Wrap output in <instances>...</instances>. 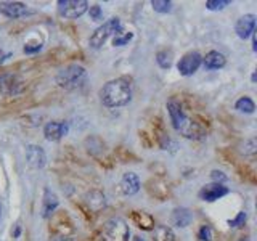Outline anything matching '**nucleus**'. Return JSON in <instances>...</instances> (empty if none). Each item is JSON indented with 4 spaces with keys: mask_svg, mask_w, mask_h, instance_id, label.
<instances>
[{
    "mask_svg": "<svg viewBox=\"0 0 257 241\" xmlns=\"http://www.w3.org/2000/svg\"><path fill=\"white\" fill-rule=\"evenodd\" d=\"M100 100L106 108H120L132 100V84L125 77L106 82L100 90Z\"/></svg>",
    "mask_w": 257,
    "mask_h": 241,
    "instance_id": "nucleus-1",
    "label": "nucleus"
},
{
    "mask_svg": "<svg viewBox=\"0 0 257 241\" xmlns=\"http://www.w3.org/2000/svg\"><path fill=\"white\" fill-rule=\"evenodd\" d=\"M87 79V72L81 65H68L56 74V84L65 88V90H72V88L81 87Z\"/></svg>",
    "mask_w": 257,
    "mask_h": 241,
    "instance_id": "nucleus-2",
    "label": "nucleus"
},
{
    "mask_svg": "<svg viewBox=\"0 0 257 241\" xmlns=\"http://www.w3.org/2000/svg\"><path fill=\"white\" fill-rule=\"evenodd\" d=\"M120 29H122V24H120V19L119 18H111L108 19L106 23H103L100 28L90 35V39H88V44H90L92 49H100V47L104 45V42H106L111 35H118L120 33Z\"/></svg>",
    "mask_w": 257,
    "mask_h": 241,
    "instance_id": "nucleus-3",
    "label": "nucleus"
},
{
    "mask_svg": "<svg viewBox=\"0 0 257 241\" xmlns=\"http://www.w3.org/2000/svg\"><path fill=\"white\" fill-rule=\"evenodd\" d=\"M129 225L124 219L113 217L104 222L102 230L103 241H127L129 240Z\"/></svg>",
    "mask_w": 257,
    "mask_h": 241,
    "instance_id": "nucleus-4",
    "label": "nucleus"
},
{
    "mask_svg": "<svg viewBox=\"0 0 257 241\" xmlns=\"http://www.w3.org/2000/svg\"><path fill=\"white\" fill-rule=\"evenodd\" d=\"M58 13L60 17L68 19H77L88 10L86 0H58Z\"/></svg>",
    "mask_w": 257,
    "mask_h": 241,
    "instance_id": "nucleus-5",
    "label": "nucleus"
},
{
    "mask_svg": "<svg viewBox=\"0 0 257 241\" xmlns=\"http://www.w3.org/2000/svg\"><path fill=\"white\" fill-rule=\"evenodd\" d=\"M24 87V82L17 72H2L0 74V92L5 95H17Z\"/></svg>",
    "mask_w": 257,
    "mask_h": 241,
    "instance_id": "nucleus-6",
    "label": "nucleus"
},
{
    "mask_svg": "<svg viewBox=\"0 0 257 241\" xmlns=\"http://www.w3.org/2000/svg\"><path fill=\"white\" fill-rule=\"evenodd\" d=\"M167 111H169V118H171L172 127H174L177 132H182V130L187 127V124L190 122V119H191V118H188L185 114L182 104L178 102H175V100L167 102Z\"/></svg>",
    "mask_w": 257,
    "mask_h": 241,
    "instance_id": "nucleus-7",
    "label": "nucleus"
},
{
    "mask_svg": "<svg viewBox=\"0 0 257 241\" xmlns=\"http://www.w3.org/2000/svg\"><path fill=\"white\" fill-rule=\"evenodd\" d=\"M201 65H203V56L198 52H190V53L182 56V60L177 65V69L182 76H191L195 74Z\"/></svg>",
    "mask_w": 257,
    "mask_h": 241,
    "instance_id": "nucleus-8",
    "label": "nucleus"
},
{
    "mask_svg": "<svg viewBox=\"0 0 257 241\" xmlns=\"http://www.w3.org/2000/svg\"><path fill=\"white\" fill-rule=\"evenodd\" d=\"M50 219H51L50 230H51L53 233L60 235L61 238L69 237V235L74 232V227H72V222L69 221L68 214L60 212V214H56V216H51Z\"/></svg>",
    "mask_w": 257,
    "mask_h": 241,
    "instance_id": "nucleus-9",
    "label": "nucleus"
},
{
    "mask_svg": "<svg viewBox=\"0 0 257 241\" xmlns=\"http://www.w3.org/2000/svg\"><path fill=\"white\" fill-rule=\"evenodd\" d=\"M228 193L230 190L225 185H222V183H207V185H204L201 190H199L198 196H199V200L212 203V201L220 200V198L225 195H228Z\"/></svg>",
    "mask_w": 257,
    "mask_h": 241,
    "instance_id": "nucleus-10",
    "label": "nucleus"
},
{
    "mask_svg": "<svg viewBox=\"0 0 257 241\" xmlns=\"http://www.w3.org/2000/svg\"><path fill=\"white\" fill-rule=\"evenodd\" d=\"M69 132V124L68 122H47L44 127V137L49 141H58L61 140L65 135Z\"/></svg>",
    "mask_w": 257,
    "mask_h": 241,
    "instance_id": "nucleus-11",
    "label": "nucleus"
},
{
    "mask_svg": "<svg viewBox=\"0 0 257 241\" xmlns=\"http://www.w3.org/2000/svg\"><path fill=\"white\" fill-rule=\"evenodd\" d=\"M26 159L33 169H42L47 164V155L39 145H29L26 148Z\"/></svg>",
    "mask_w": 257,
    "mask_h": 241,
    "instance_id": "nucleus-12",
    "label": "nucleus"
},
{
    "mask_svg": "<svg viewBox=\"0 0 257 241\" xmlns=\"http://www.w3.org/2000/svg\"><path fill=\"white\" fill-rule=\"evenodd\" d=\"M256 29V17L253 13H248L244 15V17H241L238 21H237V26H235V33L240 39L246 40L249 37L251 34L254 33Z\"/></svg>",
    "mask_w": 257,
    "mask_h": 241,
    "instance_id": "nucleus-13",
    "label": "nucleus"
},
{
    "mask_svg": "<svg viewBox=\"0 0 257 241\" xmlns=\"http://www.w3.org/2000/svg\"><path fill=\"white\" fill-rule=\"evenodd\" d=\"M29 10L23 2H2L0 3V15L7 18H21L24 15H28Z\"/></svg>",
    "mask_w": 257,
    "mask_h": 241,
    "instance_id": "nucleus-14",
    "label": "nucleus"
},
{
    "mask_svg": "<svg viewBox=\"0 0 257 241\" xmlns=\"http://www.w3.org/2000/svg\"><path fill=\"white\" fill-rule=\"evenodd\" d=\"M146 190H148L151 196L156 198V200H159V201L167 200L171 195L169 185H167L162 179H151L148 183H146Z\"/></svg>",
    "mask_w": 257,
    "mask_h": 241,
    "instance_id": "nucleus-15",
    "label": "nucleus"
},
{
    "mask_svg": "<svg viewBox=\"0 0 257 241\" xmlns=\"http://www.w3.org/2000/svg\"><path fill=\"white\" fill-rule=\"evenodd\" d=\"M140 190V179L135 172H125L120 179V191L125 196H132Z\"/></svg>",
    "mask_w": 257,
    "mask_h": 241,
    "instance_id": "nucleus-16",
    "label": "nucleus"
},
{
    "mask_svg": "<svg viewBox=\"0 0 257 241\" xmlns=\"http://www.w3.org/2000/svg\"><path fill=\"white\" fill-rule=\"evenodd\" d=\"M58 204H60L58 196L47 188V190L44 191V200H42V217L50 219L55 214L56 209H58Z\"/></svg>",
    "mask_w": 257,
    "mask_h": 241,
    "instance_id": "nucleus-17",
    "label": "nucleus"
},
{
    "mask_svg": "<svg viewBox=\"0 0 257 241\" xmlns=\"http://www.w3.org/2000/svg\"><path fill=\"white\" fill-rule=\"evenodd\" d=\"M130 219H132V222L137 225L138 228L145 230V232H151L156 225L154 219L145 211H134L132 214H130Z\"/></svg>",
    "mask_w": 257,
    "mask_h": 241,
    "instance_id": "nucleus-18",
    "label": "nucleus"
},
{
    "mask_svg": "<svg viewBox=\"0 0 257 241\" xmlns=\"http://www.w3.org/2000/svg\"><path fill=\"white\" fill-rule=\"evenodd\" d=\"M203 65L209 71L222 69V68L227 65V58H225V56L220 53V52L212 50V52H209V53L203 58Z\"/></svg>",
    "mask_w": 257,
    "mask_h": 241,
    "instance_id": "nucleus-19",
    "label": "nucleus"
},
{
    "mask_svg": "<svg viewBox=\"0 0 257 241\" xmlns=\"http://www.w3.org/2000/svg\"><path fill=\"white\" fill-rule=\"evenodd\" d=\"M86 203H87L88 209L98 212L106 206V196H104L100 190H92L86 195Z\"/></svg>",
    "mask_w": 257,
    "mask_h": 241,
    "instance_id": "nucleus-20",
    "label": "nucleus"
},
{
    "mask_svg": "<svg viewBox=\"0 0 257 241\" xmlns=\"http://www.w3.org/2000/svg\"><path fill=\"white\" fill-rule=\"evenodd\" d=\"M172 224L175 225V227H180V228H185L188 225L191 224V211L187 207H175L174 212H172Z\"/></svg>",
    "mask_w": 257,
    "mask_h": 241,
    "instance_id": "nucleus-21",
    "label": "nucleus"
},
{
    "mask_svg": "<svg viewBox=\"0 0 257 241\" xmlns=\"http://www.w3.org/2000/svg\"><path fill=\"white\" fill-rule=\"evenodd\" d=\"M153 241H175V235L167 225H154Z\"/></svg>",
    "mask_w": 257,
    "mask_h": 241,
    "instance_id": "nucleus-22",
    "label": "nucleus"
},
{
    "mask_svg": "<svg viewBox=\"0 0 257 241\" xmlns=\"http://www.w3.org/2000/svg\"><path fill=\"white\" fill-rule=\"evenodd\" d=\"M235 109H238L240 113L253 114L256 111V104L249 97H241L240 100L235 103Z\"/></svg>",
    "mask_w": 257,
    "mask_h": 241,
    "instance_id": "nucleus-23",
    "label": "nucleus"
},
{
    "mask_svg": "<svg viewBox=\"0 0 257 241\" xmlns=\"http://www.w3.org/2000/svg\"><path fill=\"white\" fill-rule=\"evenodd\" d=\"M172 58H174V55H172L171 50H161L156 53V61L162 69H169L172 66Z\"/></svg>",
    "mask_w": 257,
    "mask_h": 241,
    "instance_id": "nucleus-24",
    "label": "nucleus"
},
{
    "mask_svg": "<svg viewBox=\"0 0 257 241\" xmlns=\"http://www.w3.org/2000/svg\"><path fill=\"white\" fill-rule=\"evenodd\" d=\"M151 7H153L154 12H158V13L172 12V2L171 0H153V2H151Z\"/></svg>",
    "mask_w": 257,
    "mask_h": 241,
    "instance_id": "nucleus-25",
    "label": "nucleus"
},
{
    "mask_svg": "<svg viewBox=\"0 0 257 241\" xmlns=\"http://www.w3.org/2000/svg\"><path fill=\"white\" fill-rule=\"evenodd\" d=\"M232 3L230 0H207L206 2V8L211 10V12H219V10H223L225 7Z\"/></svg>",
    "mask_w": 257,
    "mask_h": 241,
    "instance_id": "nucleus-26",
    "label": "nucleus"
},
{
    "mask_svg": "<svg viewBox=\"0 0 257 241\" xmlns=\"http://www.w3.org/2000/svg\"><path fill=\"white\" fill-rule=\"evenodd\" d=\"M198 238L201 241H211L212 240V228L209 225H203L198 232Z\"/></svg>",
    "mask_w": 257,
    "mask_h": 241,
    "instance_id": "nucleus-27",
    "label": "nucleus"
},
{
    "mask_svg": "<svg viewBox=\"0 0 257 241\" xmlns=\"http://www.w3.org/2000/svg\"><path fill=\"white\" fill-rule=\"evenodd\" d=\"M246 219H248V214H246L244 211H241V212H238V216L235 219H230L228 225L230 227H241V225H244Z\"/></svg>",
    "mask_w": 257,
    "mask_h": 241,
    "instance_id": "nucleus-28",
    "label": "nucleus"
},
{
    "mask_svg": "<svg viewBox=\"0 0 257 241\" xmlns=\"http://www.w3.org/2000/svg\"><path fill=\"white\" fill-rule=\"evenodd\" d=\"M134 39V34L132 33H127V34H124V35H116V37L113 39V45H116V47H122L125 44H129L130 40Z\"/></svg>",
    "mask_w": 257,
    "mask_h": 241,
    "instance_id": "nucleus-29",
    "label": "nucleus"
},
{
    "mask_svg": "<svg viewBox=\"0 0 257 241\" xmlns=\"http://www.w3.org/2000/svg\"><path fill=\"white\" fill-rule=\"evenodd\" d=\"M88 13H90V18L93 21H100L103 18V12H102V7H100V5H92L90 10H88Z\"/></svg>",
    "mask_w": 257,
    "mask_h": 241,
    "instance_id": "nucleus-30",
    "label": "nucleus"
},
{
    "mask_svg": "<svg viewBox=\"0 0 257 241\" xmlns=\"http://www.w3.org/2000/svg\"><path fill=\"white\" fill-rule=\"evenodd\" d=\"M256 148H257L256 141L254 140H248V141H244V145H243V148H241V151H243L244 155H254L256 153Z\"/></svg>",
    "mask_w": 257,
    "mask_h": 241,
    "instance_id": "nucleus-31",
    "label": "nucleus"
},
{
    "mask_svg": "<svg viewBox=\"0 0 257 241\" xmlns=\"http://www.w3.org/2000/svg\"><path fill=\"white\" fill-rule=\"evenodd\" d=\"M211 177H212L214 183H222V185H223V182H227V179H228V177L225 175L223 172H220V171H212Z\"/></svg>",
    "mask_w": 257,
    "mask_h": 241,
    "instance_id": "nucleus-32",
    "label": "nucleus"
},
{
    "mask_svg": "<svg viewBox=\"0 0 257 241\" xmlns=\"http://www.w3.org/2000/svg\"><path fill=\"white\" fill-rule=\"evenodd\" d=\"M42 50V44H28L24 45V53L26 55H33V53H37V52Z\"/></svg>",
    "mask_w": 257,
    "mask_h": 241,
    "instance_id": "nucleus-33",
    "label": "nucleus"
},
{
    "mask_svg": "<svg viewBox=\"0 0 257 241\" xmlns=\"http://www.w3.org/2000/svg\"><path fill=\"white\" fill-rule=\"evenodd\" d=\"M10 56H12L10 52H2V50H0V63H3L5 60H8Z\"/></svg>",
    "mask_w": 257,
    "mask_h": 241,
    "instance_id": "nucleus-34",
    "label": "nucleus"
},
{
    "mask_svg": "<svg viewBox=\"0 0 257 241\" xmlns=\"http://www.w3.org/2000/svg\"><path fill=\"white\" fill-rule=\"evenodd\" d=\"M13 238H18L19 237V233H21V227H19V224L15 225V230H13Z\"/></svg>",
    "mask_w": 257,
    "mask_h": 241,
    "instance_id": "nucleus-35",
    "label": "nucleus"
},
{
    "mask_svg": "<svg viewBox=\"0 0 257 241\" xmlns=\"http://www.w3.org/2000/svg\"><path fill=\"white\" fill-rule=\"evenodd\" d=\"M251 35H253V50H254V52H257V39H256V31H254V33L251 34Z\"/></svg>",
    "mask_w": 257,
    "mask_h": 241,
    "instance_id": "nucleus-36",
    "label": "nucleus"
},
{
    "mask_svg": "<svg viewBox=\"0 0 257 241\" xmlns=\"http://www.w3.org/2000/svg\"><path fill=\"white\" fill-rule=\"evenodd\" d=\"M132 241H145L143 238H141V237H134V240Z\"/></svg>",
    "mask_w": 257,
    "mask_h": 241,
    "instance_id": "nucleus-37",
    "label": "nucleus"
},
{
    "mask_svg": "<svg viewBox=\"0 0 257 241\" xmlns=\"http://www.w3.org/2000/svg\"><path fill=\"white\" fill-rule=\"evenodd\" d=\"M61 241H74V240L69 238V237H66V238H61Z\"/></svg>",
    "mask_w": 257,
    "mask_h": 241,
    "instance_id": "nucleus-38",
    "label": "nucleus"
},
{
    "mask_svg": "<svg viewBox=\"0 0 257 241\" xmlns=\"http://www.w3.org/2000/svg\"><path fill=\"white\" fill-rule=\"evenodd\" d=\"M0 219H2V204H0Z\"/></svg>",
    "mask_w": 257,
    "mask_h": 241,
    "instance_id": "nucleus-39",
    "label": "nucleus"
},
{
    "mask_svg": "<svg viewBox=\"0 0 257 241\" xmlns=\"http://www.w3.org/2000/svg\"><path fill=\"white\" fill-rule=\"evenodd\" d=\"M241 241H249V240H241Z\"/></svg>",
    "mask_w": 257,
    "mask_h": 241,
    "instance_id": "nucleus-40",
    "label": "nucleus"
}]
</instances>
